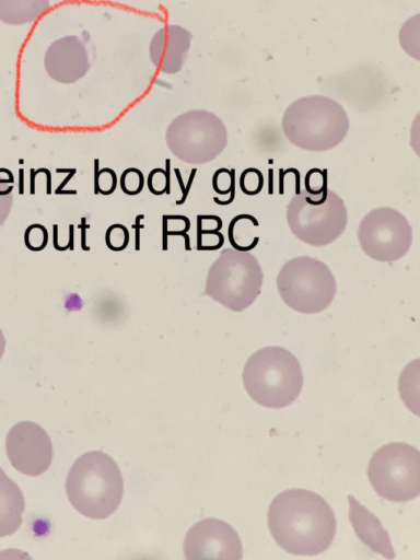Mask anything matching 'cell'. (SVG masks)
I'll use <instances>...</instances> for the list:
<instances>
[{
	"instance_id": "cell-1",
	"label": "cell",
	"mask_w": 420,
	"mask_h": 560,
	"mask_svg": "<svg viewBox=\"0 0 420 560\" xmlns=\"http://www.w3.org/2000/svg\"><path fill=\"white\" fill-rule=\"evenodd\" d=\"M268 527L287 552L316 556L325 551L336 534V517L328 502L304 489L277 494L268 510Z\"/></svg>"
},
{
	"instance_id": "cell-2",
	"label": "cell",
	"mask_w": 420,
	"mask_h": 560,
	"mask_svg": "<svg viewBox=\"0 0 420 560\" xmlns=\"http://www.w3.org/2000/svg\"><path fill=\"white\" fill-rule=\"evenodd\" d=\"M67 497L82 515L103 520L119 506L124 481L116 462L101 451L81 455L72 465L66 480Z\"/></svg>"
},
{
	"instance_id": "cell-3",
	"label": "cell",
	"mask_w": 420,
	"mask_h": 560,
	"mask_svg": "<svg viewBox=\"0 0 420 560\" xmlns=\"http://www.w3.org/2000/svg\"><path fill=\"white\" fill-rule=\"evenodd\" d=\"M285 138L306 151H326L337 147L347 136L349 117L335 100L305 96L291 103L282 117Z\"/></svg>"
},
{
	"instance_id": "cell-4",
	"label": "cell",
	"mask_w": 420,
	"mask_h": 560,
	"mask_svg": "<svg viewBox=\"0 0 420 560\" xmlns=\"http://www.w3.org/2000/svg\"><path fill=\"white\" fill-rule=\"evenodd\" d=\"M243 382L247 394L267 408L292 404L303 387L299 360L289 350L270 346L253 353L244 368Z\"/></svg>"
},
{
	"instance_id": "cell-5",
	"label": "cell",
	"mask_w": 420,
	"mask_h": 560,
	"mask_svg": "<svg viewBox=\"0 0 420 560\" xmlns=\"http://www.w3.org/2000/svg\"><path fill=\"white\" fill-rule=\"evenodd\" d=\"M287 221L291 232L303 243L325 246L343 233L348 212L335 191L325 187L318 194H311L303 189L290 200Z\"/></svg>"
},
{
	"instance_id": "cell-6",
	"label": "cell",
	"mask_w": 420,
	"mask_h": 560,
	"mask_svg": "<svg viewBox=\"0 0 420 560\" xmlns=\"http://www.w3.org/2000/svg\"><path fill=\"white\" fill-rule=\"evenodd\" d=\"M262 278V269L252 253L228 248L209 268L205 294L231 311L241 312L259 295Z\"/></svg>"
},
{
	"instance_id": "cell-7",
	"label": "cell",
	"mask_w": 420,
	"mask_h": 560,
	"mask_svg": "<svg viewBox=\"0 0 420 560\" xmlns=\"http://www.w3.org/2000/svg\"><path fill=\"white\" fill-rule=\"evenodd\" d=\"M277 289L282 301L293 311L315 314L330 305L337 283L325 262L310 256H299L281 267Z\"/></svg>"
},
{
	"instance_id": "cell-8",
	"label": "cell",
	"mask_w": 420,
	"mask_h": 560,
	"mask_svg": "<svg viewBox=\"0 0 420 560\" xmlns=\"http://www.w3.org/2000/svg\"><path fill=\"white\" fill-rule=\"evenodd\" d=\"M174 156L189 164H203L219 156L228 144L223 121L213 113L194 109L172 120L165 133Z\"/></svg>"
},
{
	"instance_id": "cell-9",
	"label": "cell",
	"mask_w": 420,
	"mask_h": 560,
	"mask_svg": "<svg viewBox=\"0 0 420 560\" xmlns=\"http://www.w3.org/2000/svg\"><path fill=\"white\" fill-rule=\"evenodd\" d=\"M368 476L381 498L410 501L420 493V452L407 443H388L370 459Z\"/></svg>"
},
{
	"instance_id": "cell-10",
	"label": "cell",
	"mask_w": 420,
	"mask_h": 560,
	"mask_svg": "<svg viewBox=\"0 0 420 560\" xmlns=\"http://www.w3.org/2000/svg\"><path fill=\"white\" fill-rule=\"evenodd\" d=\"M362 250L372 259L390 262L400 259L412 243V228L407 218L389 207L368 212L358 229Z\"/></svg>"
},
{
	"instance_id": "cell-11",
	"label": "cell",
	"mask_w": 420,
	"mask_h": 560,
	"mask_svg": "<svg viewBox=\"0 0 420 560\" xmlns=\"http://www.w3.org/2000/svg\"><path fill=\"white\" fill-rule=\"evenodd\" d=\"M11 465L26 476L45 472L52 460V445L47 432L37 423L22 421L13 425L5 439Z\"/></svg>"
},
{
	"instance_id": "cell-12",
	"label": "cell",
	"mask_w": 420,
	"mask_h": 560,
	"mask_svg": "<svg viewBox=\"0 0 420 560\" xmlns=\"http://www.w3.org/2000/svg\"><path fill=\"white\" fill-rule=\"evenodd\" d=\"M184 556L188 560H241L242 542L236 530L226 522L205 518L188 529L184 541Z\"/></svg>"
},
{
	"instance_id": "cell-13",
	"label": "cell",
	"mask_w": 420,
	"mask_h": 560,
	"mask_svg": "<svg viewBox=\"0 0 420 560\" xmlns=\"http://www.w3.org/2000/svg\"><path fill=\"white\" fill-rule=\"evenodd\" d=\"M44 65L51 79L65 84L77 82L90 69L85 46L75 35L55 40L45 54Z\"/></svg>"
},
{
	"instance_id": "cell-14",
	"label": "cell",
	"mask_w": 420,
	"mask_h": 560,
	"mask_svg": "<svg viewBox=\"0 0 420 560\" xmlns=\"http://www.w3.org/2000/svg\"><path fill=\"white\" fill-rule=\"evenodd\" d=\"M191 34L179 25L160 28L150 43V58L161 72L173 74L182 70L190 47Z\"/></svg>"
},
{
	"instance_id": "cell-15",
	"label": "cell",
	"mask_w": 420,
	"mask_h": 560,
	"mask_svg": "<svg viewBox=\"0 0 420 560\" xmlns=\"http://www.w3.org/2000/svg\"><path fill=\"white\" fill-rule=\"evenodd\" d=\"M350 522L359 539L373 551L386 559H394L395 553L387 532L380 520L361 505L353 495H348Z\"/></svg>"
},
{
	"instance_id": "cell-16",
	"label": "cell",
	"mask_w": 420,
	"mask_h": 560,
	"mask_svg": "<svg viewBox=\"0 0 420 560\" xmlns=\"http://www.w3.org/2000/svg\"><path fill=\"white\" fill-rule=\"evenodd\" d=\"M24 497L19 486L0 468V537L14 534L22 524Z\"/></svg>"
},
{
	"instance_id": "cell-17",
	"label": "cell",
	"mask_w": 420,
	"mask_h": 560,
	"mask_svg": "<svg viewBox=\"0 0 420 560\" xmlns=\"http://www.w3.org/2000/svg\"><path fill=\"white\" fill-rule=\"evenodd\" d=\"M49 8V0H0V21L10 25L30 24Z\"/></svg>"
},
{
	"instance_id": "cell-18",
	"label": "cell",
	"mask_w": 420,
	"mask_h": 560,
	"mask_svg": "<svg viewBox=\"0 0 420 560\" xmlns=\"http://www.w3.org/2000/svg\"><path fill=\"white\" fill-rule=\"evenodd\" d=\"M13 175L5 168H0V225L8 219L12 203Z\"/></svg>"
},
{
	"instance_id": "cell-19",
	"label": "cell",
	"mask_w": 420,
	"mask_h": 560,
	"mask_svg": "<svg viewBox=\"0 0 420 560\" xmlns=\"http://www.w3.org/2000/svg\"><path fill=\"white\" fill-rule=\"evenodd\" d=\"M105 243L112 250H122L129 244V231L125 225L115 223L106 230Z\"/></svg>"
},
{
	"instance_id": "cell-20",
	"label": "cell",
	"mask_w": 420,
	"mask_h": 560,
	"mask_svg": "<svg viewBox=\"0 0 420 560\" xmlns=\"http://www.w3.org/2000/svg\"><path fill=\"white\" fill-rule=\"evenodd\" d=\"M48 242V232L42 224H31L24 234V243L31 250L38 252L46 247Z\"/></svg>"
},
{
	"instance_id": "cell-21",
	"label": "cell",
	"mask_w": 420,
	"mask_h": 560,
	"mask_svg": "<svg viewBox=\"0 0 420 560\" xmlns=\"http://www.w3.org/2000/svg\"><path fill=\"white\" fill-rule=\"evenodd\" d=\"M143 185V174L138 168L129 167L122 172L120 187L126 195H138L142 190Z\"/></svg>"
},
{
	"instance_id": "cell-22",
	"label": "cell",
	"mask_w": 420,
	"mask_h": 560,
	"mask_svg": "<svg viewBox=\"0 0 420 560\" xmlns=\"http://www.w3.org/2000/svg\"><path fill=\"white\" fill-rule=\"evenodd\" d=\"M240 186L243 192L256 195L262 187V175L256 168L245 170L240 178Z\"/></svg>"
},
{
	"instance_id": "cell-23",
	"label": "cell",
	"mask_w": 420,
	"mask_h": 560,
	"mask_svg": "<svg viewBox=\"0 0 420 560\" xmlns=\"http://www.w3.org/2000/svg\"><path fill=\"white\" fill-rule=\"evenodd\" d=\"M117 185L116 174L110 168H103L95 173V192L110 195Z\"/></svg>"
},
{
	"instance_id": "cell-24",
	"label": "cell",
	"mask_w": 420,
	"mask_h": 560,
	"mask_svg": "<svg viewBox=\"0 0 420 560\" xmlns=\"http://www.w3.org/2000/svg\"><path fill=\"white\" fill-rule=\"evenodd\" d=\"M158 179L159 180H156L153 172L151 171L148 176V187L152 194L162 195L166 190L167 180H166V173L161 168H159Z\"/></svg>"
},
{
	"instance_id": "cell-25",
	"label": "cell",
	"mask_w": 420,
	"mask_h": 560,
	"mask_svg": "<svg viewBox=\"0 0 420 560\" xmlns=\"http://www.w3.org/2000/svg\"><path fill=\"white\" fill-rule=\"evenodd\" d=\"M4 348H5V339H4L2 330L0 329V359L3 355Z\"/></svg>"
}]
</instances>
